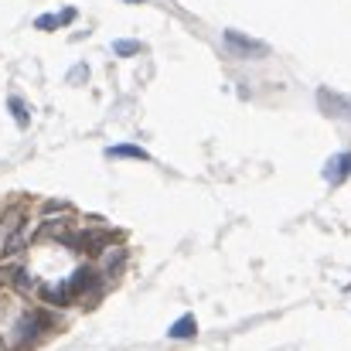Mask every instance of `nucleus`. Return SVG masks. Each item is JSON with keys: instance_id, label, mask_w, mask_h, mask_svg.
<instances>
[{"instance_id": "f257e3e1", "label": "nucleus", "mask_w": 351, "mask_h": 351, "mask_svg": "<svg viewBox=\"0 0 351 351\" xmlns=\"http://www.w3.org/2000/svg\"><path fill=\"white\" fill-rule=\"evenodd\" d=\"M113 232H103V229H89V232H69L62 242L69 245V249H75V252H89V256H96V252H106L110 245H113Z\"/></svg>"}, {"instance_id": "f03ea898", "label": "nucleus", "mask_w": 351, "mask_h": 351, "mask_svg": "<svg viewBox=\"0 0 351 351\" xmlns=\"http://www.w3.org/2000/svg\"><path fill=\"white\" fill-rule=\"evenodd\" d=\"M226 45L239 58H266V51H269L266 41H256V38H249L242 31H226Z\"/></svg>"}, {"instance_id": "7ed1b4c3", "label": "nucleus", "mask_w": 351, "mask_h": 351, "mask_svg": "<svg viewBox=\"0 0 351 351\" xmlns=\"http://www.w3.org/2000/svg\"><path fill=\"white\" fill-rule=\"evenodd\" d=\"M48 328H51V314H45V311H31V314H24V317L17 321V341H21V345L38 341Z\"/></svg>"}, {"instance_id": "20e7f679", "label": "nucleus", "mask_w": 351, "mask_h": 351, "mask_svg": "<svg viewBox=\"0 0 351 351\" xmlns=\"http://www.w3.org/2000/svg\"><path fill=\"white\" fill-rule=\"evenodd\" d=\"M69 290H72V297H86V293L96 297V293H103V276L96 273V266H79L69 280Z\"/></svg>"}, {"instance_id": "39448f33", "label": "nucleus", "mask_w": 351, "mask_h": 351, "mask_svg": "<svg viewBox=\"0 0 351 351\" xmlns=\"http://www.w3.org/2000/svg\"><path fill=\"white\" fill-rule=\"evenodd\" d=\"M348 174H351V150L335 154V157L324 164V178H328V184H345Z\"/></svg>"}, {"instance_id": "423d86ee", "label": "nucleus", "mask_w": 351, "mask_h": 351, "mask_svg": "<svg viewBox=\"0 0 351 351\" xmlns=\"http://www.w3.org/2000/svg\"><path fill=\"white\" fill-rule=\"evenodd\" d=\"M41 290V300L45 304H55V307H69L75 297H72V290H69V280L65 283H45V287H38Z\"/></svg>"}, {"instance_id": "0eeeda50", "label": "nucleus", "mask_w": 351, "mask_h": 351, "mask_svg": "<svg viewBox=\"0 0 351 351\" xmlns=\"http://www.w3.org/2000/svg\"><path fill=\"white\" fill-rule=\"evenodd\" d=\"M317 103H321V110L328 113V117H351V103L348 99H341V96H335V93H328V89H321L317 93Z\"/></svg>"}, {"instance_id": "6e6552de", "label": "nucleus", "mask_w": 351, "mask_h": 351, "mask_svg": "<svg viewBox=\"0 0 351 351\" xmlns=\"http://www.w3.org/2000/svg\"><path fill=\"white\" fill-rule=\"evenodd\" d=\"M195 335H198V321H195L191 314L178 317V321L171 324V331H167V338H174V341H188V338H195Z\"/></svg>"}, {"instance_id": "1a4fd4ad", "label": "nucleus", "mask_w": 351, "mask_h": 351, "mask_svg": "<svg viewBox=\"0 0 351 351\" xmlns=\"http://www.w3.org/2000/svg\"><path fill=\"white\" fill-rule=\"evenodd\" d=\"M69 235V222L65 219H48L38 232H34V242H45V239H65Z\"/></svg>"}, {"instance_id": "9d476101", "label": "nucleus", "mask_w": 351, "mask_h": 351, "mask_svg": "<svg viewBox=\"0 0 351 351\" xmlns=\"http://www.w3.org/2000/svg\"><path fill=\"white\" fill-rule=\"evenodd\" d=\"M106 157H126V160H150V154H147L143 147H136V143H117V147H110V150H106Z\"/></svg>"}, {"instance_id": "9b49d317", "label": "nucleus", "mask_w": 351, "mask_h": 351, "mask_svg": "<svg viewBox=\"0 0 351 351\" xmlns=\"http://www.w3.org/2000/svg\"><path fill=\"white\" fill-rule=\"evenodd\" d=\"M123 263H126V249H113V252H106V259H103V269H106L110 276H117L119 269H123Z\"/></svg>"}, {"instance_id": "f8f14e48", "label": "nucleus", "mask_w": 351, "mask_h": 351, "mask_svg": "<svg viewBox=\"0 0 351 351\" xmlns=\"http://www.w3.org/2000/svg\"><path fill=\"white\" fill-rule=\"evenodd\" d=\"M10 287H14L17 293H24V297H31V290H38V283L27 276V269H24V266L17 269V276H14V283H10Z\"/></svg>"}, {"instance_id": "ddd939ff", "label": "nucleus", "mask_w": 351, "mask_h": 351, "mask_svg": "<svg viewBox=\"0 0 351 351\" xmlns=\"http://www.w3.org/2000/svg\"><path fill=\"white\" fill-rule=\"evenodd\" d=\"M113 51H117L119 58H130V55H140L143 45L140 41H130V38H119V41H113Z\"/></svg>"}, {"instance_id": "4468645a", "label": "nucleus", "mask_w": 351, "mask_h": 351, "mask_svg": "<svg viewBox=\"0 0 351 351\" xmlns=\"http://www.w3.org/2000/svg\"><path fill=\"white\" fill-rule=\"evenodd\" d=\"M7 106H10V113H14V119H17V126H27V123H31L27 106H24V99H21V96H10V99H7Z\"/></svg>"}, {"instance_id": "2eb2a0df", "label": "nucleus", "mask_w": 351, "mask_h": 351, "mask_svg": "<svg viewBox=\"0 0 351 351\" xmlns=\"http://www.w3.org/2000/svg\"><path fill=\"white\" fill-rule=\"evenodd\" d=\"M34 27H38V31H55V27H62V24H58L55 14H41V17L34 21Z\"/></svg>"}, {"instance_id": "dca6fc26", "label": "nucleus", "mask_w": 351, "mask_h": 351, "mask_svg": "<svg viewBox=\"0 0 351 351\" xmlns=\"http://www.w3.org/2000/svg\"><path fill=\"white\" fill-rule=\"evenodd\" d=\"M72 21H75V10H72V7H65V10L58 14V24H72Z\"/></svg>"}, {"instance_id": "f3484780", "label": "nucleus", "mask_w": 351, "mask_h": 351, "mask_svg": "<svg viewBox=\"0 0 351 351\" xmlns=\"http://www.w3.org/2000/svg\"><path fill=\"white\" fill-rule=\"evenodd\" d=\"M126 3H143V0H126Z\"/></svg>"}, {"instance_id": "a211bd4d", "label": "nucleus", "mask_w": 351, "mask_h": 351, "mask_svg": "<svg viewBox=\"0 0 351 351\" xmlns=\"http://www.w3.org/2000/svg\"><path fill=\"white\" fill-rule=\"evenodd\" d=\"M0 351H7V348H3V338H0Z\"/></svg>"}]
</instances>
